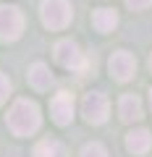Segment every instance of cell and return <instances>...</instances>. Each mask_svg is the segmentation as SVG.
Wrapping results in <instances>:
<instances>
[{
	"label": "cell",
	"mask_w": 152,
	"mask_h": 157,
	"mask_svg": "<svg viewBox=\"0 0 152 157\" xmlns=\"http://www.w3.org/2000/svg\"><path fill=\"white\" fill-rule=\"evenodd\" d=\"M6 123L16 136H32V134H37L40 126H42V113H40V107H37V102L21 97V100H16L11 105Z\"/></svg>",
	"instance_id": "cell-1"
},
{
	"label": "cell",
	"mask_w": 152,
	"mask_h": 157,
	"mask_svg": "<svg viewBox=\"0 0 152 157\" xmlns=\"http://www.w3.org/2000/svg\"><path fill=\"white\" fill-rule=\"evenodd\" d=\"M40 18L47 29L58 32V29H66L73 18V8L68 0H42L40 6Z\"/></svg>",
	"instance_id": "cell-2"
},
{
	"label": "cell",
	"mask_w": 152,
	"mask_h": 157,
	"mask_svg": "<svg viewBox=\"0 0 152 157\" xmlns=\"http://www.w3.org/2000/svg\"><path fill=\"white\" fill-rule=\"evenodd\" d=\"M107 113H110V102L102 92H87L84 100H81V115L87 118V123L100 126L107 121Z\"/></svg>",
	"instance_id": "cell-3"
},
{
	"label": "cell",
	"mask_w": 152,
	"mask_h": 157,
	"mask_svg": "<svg viewBox=\"0 0 152 157\" xmlns=\"http://www.w3.org/2000/svg\"><path fill=\"white\" fill-rule=\"evenodd\" d=\"M24 32V13L16 6H0V39L16 42Z\"/></svg>",
	"instance_id": "cell-4"
},
{
	"label": "cell",
	"mask_w": 152,
	"mask_h": 157,
	"mask_svg": "<svg viewBox=\"0 0 152 157\" xmlns=\"http://www.w3.org/2000/svg\"><path fill=\"white\" fill-rule=\"evenodd\" d=\"M55 60L60 63L63 68H71V71H87V58H84V52L79 50V45L73 42V39H60L55 45Z\"/></svg>",
	"instance_id": "cell-5"
},
{
	"label": "cell",
	"mask_w": 152,
	"mask_h": 157,
	"mask_svg": "<svg viewBox=\"0 0 152 157\" xmlns=\"http://www.w3.org/2000/svg\"><path fill=\"white\" fill-rule=\"evenodd\" d=\"M107 68H110V73H113L115 81H131L134 73H136V58L131 55V52H126V50H118V52L110 55Z\"/></svg>",
	"instance_id": "cell-6"
},
{
	"label": "cell",
	"mask_w": 152,
	"mask_h": 157,
	"mask_svg": "<svg viewBox=\"0 0 152 157\" xmlns=\"http://www.w3.org/2000/svg\"><path fill=\"white\" fill-rule=\"evenodd\" d=\"M50 115L58 126H68L73 121V97L68 92H60V94L53 97L50 102Z\"/></svg>",
	"instance_id": "cell-7"
},
{
	"label": "cell",
	"mask_w": 152,
	"mask_h": 157,
	"mask_svg": "<svg viewBox=\"0 0 152 157\" xmlns=\"http://www.w3.org/2000/svg\"><path fill=\"white\" fill-rule=\"evenodd\" d=\"M118 115L123 123H136V121H142V100L136 94H123L118 100Z\"/></svg>",
	"instance_id": "cell-8"
},
{
	"label": "cell",
	"mask_w": 152,
	"mask_h": 157,
	"mask_svg": "<svg viewBox=\"0 0 152 157\" xmlns=\"http://www.w3.org/2000/svg\"><path fill=\"white\" fill-rule=\"evenodd\" d=\"M152 147V136L147 128H134L126 134V149L134 152V155H144V152H150Z\"/></svg>",
	"instance_id": "cell-9"
},
{
	"label": "cell",
	"mask_w": 152,
	"mask_h": 157,
	"mask_svg": "<svg viewBox=\"0 0 152 157\" xmlns=\"http://www.w3.org/2000/svg\"><path fill=\"white\" fill-rule=\"evenodd\" d=\"M92 24H95L97 32L107 34V32H113V29L118 26V13L113 11V8H97L92 13Z\"/></svg>",
	"instance_id": "cell-10"
},
{
	"label": "cell",
	"mask_w": 152,
	"mask_h": 157,
	"mask_svg": "<svg viewBox=\"0 0 152 157\" xmlns=\"http://www.w3.org/2000/svg\"><path fill=\"white\" fill-rule=\"evenodd\" d=\"M29 84H32L34 89H40V92L50 89V84H53V73H50V68H47L45 63H34V66L29 68Z\"/></svg>",
	"instance_id": "cell-11"
},
{
	"label": "cell",
	"mask_w": 152,
	"mask_h": 157,
	"mask_svg": "<svg viewBox=\"0 0 152 157\" xmlns=\"http://www.w3.org/2000/svg\"><path fill=\"white\" fill-rule=\"evenodd\" d=\"M34 157H68V152L58 139H42L34 147Z\"/></svg>",
	"instance_id": "cell-12"
},
{
	"label": "cell",
	"mask_w": 152,
	"mask_h": 157,
	"mask_svg": "<svg viewBox=\"0 0 152 157\" xmlns=\"http://www.w3.org/2000/svg\"><path fill=\"white\" fill-rule=\"evenodd\" d=\"M81 157H107L105 147L97 144V141H92V144H87L84 149H81Z\"/></svg>",
	"instance_id": "cell-13"
},
{
	"label": "cell",
	"mask_w": 152,
	"mask_h": 157,
	"mask_svg": "<svg viewBox=\"0 0 152 157\" xmlns=\"http://www.w3.org/2000/svg\"><path fill=\"white\" fill-rule=\"evenodd\" d=\"M8 94H11V78L6 73H0V105L8 100Z\"/></svg>",
	"instance_id": "cell-14"
},
{
	"label": "cell",
	"mask_w": 152,
	"mask_h": 157,
	"mask_svg": "<svg viewBox=\"0 0 152 157\" xmlns=\"http://www.w3.org/2000/svg\"><path fill=\"white\" fill-rule=\"evenodd\" d=\"M126 6H129L131 11H144V8L152 6V0H126Z\"/></svg>",
	"instance_id": "cell-15"
},
{
	"label": "cell",
	"mask_w": 152,
	"mask_h": 157,
	"mask_svg": "<svg viewBox=\"0 0 152 157\" xmlns=\"http://www.w3.org/2000/svg\"><path fill=\"white\" fill-rule=\"evenodd\" d=\"M150 71H152V52H150Z\"/></svg>",
	"instance_id": "cell-16"
},
{
	"label": "cell",
	"mask_w": 152,
	"mask_h": 157,
	"mask_svg": "<svg viewBox=\"0 0 152 157\" xmlns=\"http://www.w3.org/2000/svg\"><path fill=\"white\" fill-rule=\"evenodd\" d=\"M150 107H152V89H150Z\"/></svg>",
	"instance_id": "cell-17"
}]
</instances>
